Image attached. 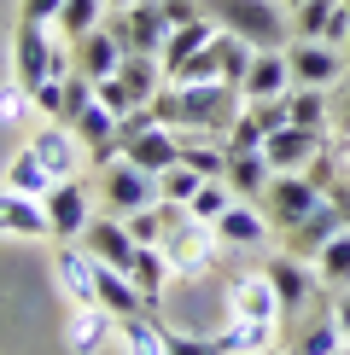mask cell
Returning <instances> with one entry per match:
<instances>
[{"label":"cell","mask_w":350,"mask_h":355,"mask_svg":"<svg viewBox=\"0 0 350 355\" xmlns=\"http://www.w3.org/2000/svg\"><path fill=\"white\" fill-rule=\"evenodd\" d=\"M158 198H164V187H158L152 169L128 164L123 152L106 157V175H99V204H106L111 216H135V210H146V204H158Z\"/></svg>","instance_id":"3957f363"},{"label":"cell","mask_w":350,"mask_h":355,"mask_svg":"<svg viewBox=\"0 0 350 355\" xmlns=\"http://www.w3.org/2000/svg\"><path fill=\"white\" fill-rule=\"evenodd\" d=\"M210 181V175H199L193 164H175V169H164L158 175V187H164V204H193V192Z\"/></svg>","instance_id":"e575fe53"},{"label":"cell","mask_w":350,"mask_h":355,"mask_svg":"<svg viewBox=\"0 0 350 355\" xmlns=\"http://www.w3.org/2000/svg\"><path fill=\"white\" fill-rule=\"evenodd\" d=\"M245 99H281V94H292V58H286V47H257V58H251V70H245Z\"/></svg>","instance_id":"e0dca14e"},{"label":"cell","mask_w":350,"mask_h":355,"mask_svg":"<svg viewBox=\"0 0 350 355\" xmlns=\"http://www.w3.org/2000/svg\"><path fill=\"white\" fill-rule=\"evenodd\" d=\"M117 338H123L128 355H169L164 349V327H158L152 309H146V315H123V320H117Z\"/></svg>","instance_id":"4316f807"},{"label":"cell","mask_w":350,"mask_h":355,"mask_svg":"<svg viewBox=\"0 0 350 355\" xmlns=\"http://www.w3.org/2000/svg\"><path fill=\"white\" fill-rule=\"evenodd\" d=\"M321 198H327V192H321L310 175H298V169H281V175L269 181V192H262V204H269V221H281L286 233L298 227V221L310 216Z\"/></svg>","instance_id":"52a82bcc"},{"label":"cell","mask_w":350,"mask_h":355,"mask_svg":"<svg viewBox=\"0 0 350 355\" xmlns=\"http://www.w3.org/2000/svg\"><path fill=\"white\" fill-rule=\"evenodd\" d=\"M344 146H350V140H344Z\"/></svg>","instance_id":"f6af8a7d"},{"label":"cell","mask_w":350,"mask_h":355,"mask_svg":"<svg viewBox=\"0 0 350 355\" xmlns=\"http://www.w3.org/2000/svg\"><path fill=\"white\" fill-rule=\"evenodd\" d=\"M12 76H18L29 94H35L41 82H53V76H70V70H65V53L47 41V29H41V24H24V18H18V41H12Z\"/></svg>","instance_id":"277c9868"},{"label":"cell","mask_w":350,"mask_h":355,"mask_svg":"<svg viewBox=\"0 0 350 355\" xmlns=\"http://www.w3.org/2000/svg\"><path fill=\"white\" fill-rule=\"evenodd\" d=\"M262 152H269L274 175H281V169H310L315 157L327 152V135H321V128H298V123H286V128H274V135H269V146H262Z\"/></svg>","instance_id":"7c38bea8"},{"label":"cell","mask_w":350,"mask_h":355,"mask_svg":"<svg viewBox=\"0 0 350 355\" xmlns=\"http://www.w3.org/2000/svg\"><path fill=\"white\" fill-rule=\"evenodd\" d=\"M158 250L169 257L175 274H204V268H210V257H216V227L181 210V216L169 221V233L158 239Z\"/></svg>","instance_id":"5b68a950"},{"label":"cell","mask_w":350,"mask_h":355,"mask_svg":"<svg viewBox=\"0 0 350 355\" xmlns=\"http://www.w3.org/2000/svg\"><path fill=\"white\" fill-rule=\"evenodd\" d=\"M152 105L169 128L222 135V128H233V116L245 111V87H233V82H169Z\"/></svg>","instance_id":"6da1fadb"},{"label":"cell","mask_w":350,"mask_h":355,"mask_svg":"<svg viewBox=\"0 0 350 355\" xmlns=\"http://www.w3.org/2000/svg\"><path fill=\"white\" fill-rule=\"evenodd\" d=\"M29 111H35V94H29V87H24L18 76H12L6 87H0V128H18Z\"/></svg>","instance_id":"d590c367"},{"label":"cell","mask_w":350,"mask_h":355,"mask_svg":"<svg viewBox=\"0 0 350 355\" xmlns=\"http://www.w3.org/2000/svg\"><path fill=\"white\" fill-rule=\"evenodd\" d=\"M82 245L94 250L99 262H111V268H128V262H135V250H140V239L128 233L123 216H94V221H88V233H82Z\"/></svg>","instance_id":"2e32d148"},{"label":"cell","mask_w":350,"mask_h":355,"mask_svg":"<svg viewBox=\"0 0 350 355\" xmlns=\"http://www.w3.org/2000/svg\"><path fill=\"white\" fill-rule=\"evenodd\" d=\"M344 355H350V349H344Z\"/></svg>","instance_id":"ee69618b"},{"label":"cell","mask_w":350,"mask_h":355,"mask_svg":"<svg viewBox=\"0 0 350 355\" xmlns=\"http://www.w3.org/2000/svg\"><path fill=\"white\" fill-rule=\"evenodd\" d=\"M117 152H123L128 164H140V169L164 175V169L181 164V128L152 123V128H140V135H123V140H117Z\"/></svg>","instance_id":"9c48e42d"},{"label":"cell","mask_w":350,"mask_h":355,"mask_svg":"<svg viewBox=\"0 0 350 355\" xmlns=\"http://www.w3.org/2000/svg\"><path fill=\"white\" fill-rule=\"evenodd\" d=\"M274 344V320H233L222 332V355H262Z\"/></svg>","instance_id":"f546056e"},{"label":"cell","mask_w":350,"mask_h":355,"mask_svg":"<svg viewBox=\"0 0 350 355\" xmlns=\"http://www.w3.org/2000/svg\"><path fill=\"white\" fill-rule=\"evenodd\" d=\"M117 35H123V47L128 53H164V41H169V12H164V0H135V6H128V12H117Z\"/></svg>","instance_id":"ba28073f"},{"label":"cell","mask_w":350,"mask_h":355,"mask_svg":"<svg viewBox=\"0 0 350 355\" xmlns=\"http://www.w3.org/2000/svg\"><path fill=\"white\" fill-rule=\"evenodd\" d=\"M99 12H106V0H65V12H58V35L65 41H82L88 29H99Z\"/></svg>","instance_id":"1f68e13d"},{"label":"cell","mask_w":350,"mask_h":355,"mask_svg":"<svg viewBox=\"0 0 350 355\" xmlns=\"http://www.w3.org/2000/svg\"><path fill=\"white\" fill-rule=\"evenodd\" d=\"M123 274L135 279V291L146 297V309H152V315H158V309H164V279L175 274V268H169V257H164V250H158V245H140V250H135V262H128Z\"/></svg>","instance_id":"603a6c76"},{"label":"cell","mask_w":350,"mask_h":355,"mask_svg":"<svg viewBox=\"0 0 350 355\" xmlns=\"http://www.w3.org/2000/svg\"><path fill=\"white\" fill-rule=\"evenodd\" d=\"M210 227H216V239H222V245H262V239H269V216H257L251 204H240V198H233Z\"/></svg>","instance_id":"cb8c5ba5"},{"label":"cell","mask_w":350,"mask_h":355,"mask_svg":"<svg viewBox=\"0 0 350 355\" xmlns=\"http://www.w3.org/2000/svg\"><path fill=\"white\" fill-rule=\"evenodd\" d=\"M99 303H106L117 320L123 315H146V297L135 291V279H128L123 268H111V262H99Z\"/></svg>","instance_id":"484cf974"},{"label":"cell","mask_w":350,"mask_h":355,"mask_svg":"<svg viewBox=\"0 0 350 355\" xmlns=\"http://www.w3.org/2000/svg\"><path fill=\"white\" fill-rule=\"evenodd\" d=\"M233 198H240V192L228 187V175H210V181H204V187L193 192V204H187V216H199V221H216V216H222V210H228Z\"/></svg>","instance_id":"d6a6232c"},{"label":"cell","mask_w":350,"mask_h":355,"mask_svg":"<svg viewBox=\"0 0 350 355\" xmlns=\"http://www.w3.org/2000/svg\"><path fill=\"white\" fill-rule=\"evenodd\" d=\"M315 279H321L327 291H350V227L339 233V239L321 245V257H315Z\"/></svg>","instance_id":"83f0119b"},{"label":"cell","mask_w":350,"mask_h":355,"mask_svg":"<svg viewBox=\"0 0 350 355\" xmlns=\"http://www.w3.org/2000/svg\"><path fill=\"white\" fill-rule=\"evenodd\" d=\"M58 12H65V0H24L18 18H24V24H53Z\"/></svg>","instance_id":"74e56055"},{"label":"cell","mask_w":350,"mask_h":355,"mask_svg":"<svg viewBox=\"0 0 350 355\" xmlns=\"http://www.w3.org/2000/svg\"><path fill=\"white\" fill-rule=\"evenodd\" d=\"M0 233H12V239H53V216L41 198H29V192H0Z\"/></svg>","instance_id":"5bb4252c"},{"label":"cell","mask_w":350,"mask_h":355,"mask_svg":"<svg viewBox=\"0 0 350 355\" xmlns=\"http://www.w3.org/2000/svg\"><path fill=\"white\" fill-rule=\"evenodd\" d=\"M228 303H233V320H281V291L269 274H245L228 291Z\"/></svg>","instance_id":"44dd1931"},{"label":"cell","mask_w":350,"mask_h":355,"mask_svg":"<svg viewBox=\"0 0 350 355\" xmlns=\"http://www.w3.org/2000/svg\"><path fill=\"white\" fill-rule=\"evenodd\" d=\"M204 18H216V29L251 41V47H286L281 0H204Z\"/></svg>","instance_id":"7a4b0ae2"},{"label":"cell","mask_w":350,"mask_h":355,"mask_svg":"<svg viewBox=\"0 0 350 355\" xmlns=\"http://www.w3.org/2000/svg\"><path fill=\"white\" fill-rule=\"evenodd\" d=\"M281 6H292V12H298V6H310V0H281Z\"/></svg>","instance_id":"60d3db41"},{"label":"cell","mask_w":350,"mask_h":355,"mask_svg":"<svg viewBox=\"0 0 350 355\" xmlns=\"http://www.w3.org/2000/svg\"><path fill=\"white\" fill-rule=\"evenodd\" d=\"M333 320H339V332H344V344H350V291L333 303Z\"/></svg>","instance_id":"f35d334b"},{"label":"cell","mask_w":350,"mask_h":355,"mask_svg":"<svg viewBox=\"0 0 350 355\" xmlns=\"http://www.w3.org/2000/svg\"><path fill=\"white\" fill-rule=\"evenodd\" d=\"M111 332H117V315L106 303H76V315L65 327V344H70V355H99L111 344Z\"/></svg>","instance_id":"ac0fdd59"},{"label":"cell","mask_w":350,"mask_h":355,"mask_svg":"<svg viewBox=\"0 0 350 355\" xmlns=\"http://www.w3.org/2000/svg\"><path fill=\"white\" fill-rule=\"evenodd\" d=\"M41 204H47V216H53V239L58 245H76L88 233V221H94V192H88L76 175H70V181H53V192Z\"/></svg>","instance_id":"8992f818"},{"label":"cell","mask_w":350,"mask_h":355,"mask_svg":"<svg viewBox=\"0 0 350 355\" xmlns=\"http://www.w3.org/2000/svg\"><path fill=\"white\" fill-rule=\"evenodd\" d=\"M292 58V82L298 87H333L344 76V58L333 53V41H298V47H286Z\"/></svg>","instance_id":"4fadbf2b"},{"label":"cell","mask_w":350,"mask_h":355,"mask_svg":"<svg viewBox=\"0 0 350 355\" xmlns=\"http://www.w3.org/2000/svg\"><path fill=\"white\" fill-rule=\"evenodd\" d=\"M262 355H292V349H274V344H269V349H262Z\"/></svg>","instance_id":"b9f144b4"},{"label":"cell","mask_w":350,"mask_h":355,"mask_svg":"<svg viewBox=\"0 0 350 355\" xmlns=\"http://www.w3.org/2000/svg\"><path fill=\"white\" fill-rule=\"evenodd\" d=\"M344 227H350V216H344V204H333V198H321L315 210H310V216L298 221V227L286 233V250H292V257H303V262H315V257H321V245H327V239H339Z\"/></svg>","instance_id":"30bf717a"},{"label":"cell","mask_w":350,"mask_h":355,"mask_svg":"<svg viewBox=\"0 0 350 355\" xmlns=\"http://www.w3.org/2000/svg\"><path fill=\"white\" fill-rule=\"evenodd\" d=\"M53 268H58V286H65L70 303H99V257L82 239L76 245H58Z\"/></svg>","instance_id":"8fae6325"},{"label":"cell","mask_w":350,"mask_h":355,"mask_svg":"<svg viewBox=\"0 0 350 355\" xmlns=\"http://www.w3.org/2000/svg\"><path fill=\"white\" fill-rule=\"evenodd\" d=\"M210 41H216V18L175 24V29H169V41H164V53H158V64H164V82H175V70H181L193 53H204Z\"/></svg>","instance_id":"ffe728a7"},{"label":"cell","mask_w":350,"mask_h":355,"mask_svg":"<svg viewBox=\"0 0 350 355\" xmlns=\"http://www.w3.org/2000/svg\"><path fill=\"white\" fill-rule=\"evenodd\" d=\"M286 105H292V123H298V128H321V123H327V87H298V82H292Z\"/></svg>","instance_id":"836d02e7"},{"label":"cell","mask_w":350,"mask_h":355,"mask_svg":"<svg viewBox=\"0 0 350 355\" xmlns=\"http://www.w3.org/2000/svg\"><path fill=\"white\" fill-rule=\"evenodd\" d=\"M123 35H117V29H88V35L76 41V70L82 76H117V64H123Z\"/></svg>","instance_id":"7402d4cb"},{"label":"cell","mask_w":350,"mask_h":355,"mask_svg":"<svg viewBox=\"0 0 350 355\" xmlns=\"http://www.w3.org/2000/svg\"><path fill=\"white\" fill-rule=\"evenodd\" d=\"M106 6H117V12H128V6H135V0H106Z\"/></svg>","instance_id":"ab89813d"},{"label":"cell","mask_w":350,"mask_h":355,"mask_svg":"<svg viewBox=\"0 0 350 355\" xmlns=\"http://www.w3.org/2000/svg\"><path fill=\"white\" fill-rule=\"evenodd\" d=\"M6 187L12 192H29V198H47V192H53V169L24 146V152L12 157V169H6Z\"/></svg>","instance_id":"f1b7e54d"},{"label":"cell","mask_w":350,"mask_h":355,"mask_svg":"<svg viewBox=\"0 0 350 355\" xmlns=\"http://www.w3.org/2000/svg\"><path fill=\"white\" fill-rule=\"evenodd\" d=\"M269 181H274L269 152H228V187L240 192V198H262Z\"/></svg>","instance_id":"d4e9b609"},{"label":"cell","mask_w":350,"mask_h":355,"mask_svg":"<svg viewBox=\"0 0 350 355\" xmlns=\"http://www.w3.org/2000/svg\"><path fill=\"white\" fill-rule=\"evenodd\" d=\"M292 355H344V332H339V320H333V315H315L310 327L298 332Z\"/></svg>","instance_id":"4dcf8cb0"},{"label":"cell","mask_w":350,"mask_h":355,"mask_svg":"<svg viewBox=\"0 0 350 355\" xmlns=\"http://www.w3.org/2000/svg\"><path fill=\"white\" fill-rule=\"evenodd\" d=\"M344 53H350V35H344Z\"/></svg>","instance_id":"7bdbcfd3"},{"label":"cell","mask_w":350,"mask_h":355,"mask_svg":"<svg viewBox=\"0 0 350 355\" xmlns=\"http://www.w3.org/2000/svg\"><path fill=\"white\" fill-rule=\"evenodd\" d=\"M29 152H35L41 164L53 169V181H70V175H76V152H82V140H76V128H70V123H47L35 140H29Z\"/></svg>","instance_id":"d6986e66"},{"label":"cell","mask_w":350,"mask_h":355,"mask_svg":"<svg viewBox=\"0 0 350 355\" xmlns=\"http://www.w3.org/2000/svg\"><path fill=\"white\" fill-rule=\"evenodd\" d=\"M70 128H76V140H82L88 152L99 157V164H106V157H117V128H123V116H117V111H111L99 94L88 99V105H82L76 116H70Z\"/></svg>","instance_id":"9a60e30c"},{"label":"cell","mask_w":350,"mask_h":355,"mask_svg":"<svg viewBox=\"0 0 350 355\" xmlns=\"http://www.w3.org/2000/svg\"><path fill=\"white\" fill-rule=\"evenodd\" d=\"M169 355H222V338H187V332H164Z\"/></svg>","instance_id":"8d00e7d4"}]
</instances>
